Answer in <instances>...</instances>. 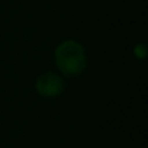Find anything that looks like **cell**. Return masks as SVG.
Segmentation results:
<instances>
[{
	"label": "cell",
	"mask_w": 148,
	"mask_h": 148,
	"mask_svg": "<svg viewBox=\"0 0 148 148\" xmlns=\"http://www.w3.org/2000/svg\"><path fill=\"white\" fill-rule=\"evenodd\" d=\"M65 89V80L61 74L54 71H45L36 80V92L42 97H58Z\"/></svg>",
	"instance_id": "cell-2"
},
{
	"label": "cell",
	"mask_w": 148,
	"mask_h": 148,
	"mask_svg": "<svg viewBox=\"0 0 148 148\" xmlns=\"http://www.w3.org/2000/svg\"><path fill=\"white\" fill-rule=\"evenodd\" d=\"M54 61L60 74L64 77H76L82 74L87 67L86 51L82 44L68 39L62 41L54 52Z\"/></svg>",
	"instance_id": "cell-1"
}]
</instances>
